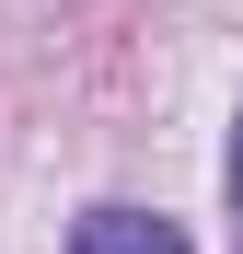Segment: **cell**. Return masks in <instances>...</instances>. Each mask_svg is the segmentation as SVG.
Wrapping results in <instances>:
<instances>
[{"label":"cell","instance_id":"6da1fadb","mask_svg":"<svg viewBox=\"0 0 243 254\" xmlns=\"http://www.w3.org/2000/svg\"><path fill=\"white\" fill-rule=\"evenodd\" d=\"M70 254H185V231L151 220V208H93V220L70 231Z\"/></svg>","mask_w":243,"mask_h":254},{"label":"cell","instance_id":"7a4b0ae2","mask_svg":"<svg viewBox=\"0 0 243 254\" xmlns=\"http://www.w3.org/2000/svg\"><path fill=\"white\" fill-rule=\"evenodd\" d=\"M232 220H243V116H232Z\"/></svg>","mask_w":243,"mask_h":254}]
</instances>
